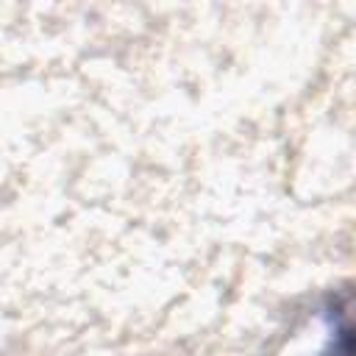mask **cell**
Returning <instances> with one entry per match:
<instances>
[{"instance_id":"1","label":"cell","mask_w":356,"mask_h":356,"mask_svg":"<svg viewBox=\"0 0 356 356\" xmlns=\"http://www.w3.org/2000/svg\"><path fill=\"white\" fill-rule=\"evenodd\" d=\"M325 320H328V345L323 356H356V289H345L334 295Z\"/></svg>"}]
</instances>
